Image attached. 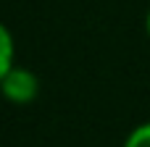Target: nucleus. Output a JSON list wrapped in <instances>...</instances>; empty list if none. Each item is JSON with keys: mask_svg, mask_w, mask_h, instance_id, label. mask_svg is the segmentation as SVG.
I'll return each mask as SVG.
<instances>
[{"mask_svg": "<svg viewBox=\"0 0 150 147\" xmlns=\"http://www.w3.org/2000/svg\"><path fill=\"white\" fill-rule=\"evenodd\" d=\"M121 147H150V121L137 124V126L124 137V145Z\"/></svg>", "mask_w": 150, "mask_h": 147, "instance_id": "3", "label": "nucleus"}, {"mask_svg": "<svg viewBox=\"0 0 150 147\" xmlns=\"http://www.w3.org/2000/svg\"><path fill=\"white\" fill-rule=\"evenodd\" d=\"M13 66H16V39L11 29L0 21V82Z\"/></svg>", "mask_w": 150, "mask_h": 147, "instance_id": "2", "label": "nucleus"}, {"mask_svg": "<svg viewBox=\"0 0 150 147\" xmlns=\"http://www.w3.org/2000/svg\"><path fill=\"white\" fill-rule=\"evenodd\" d=\"M0 95L13 103V105H29L37 100L40 95V76L32 71V68H24V66H13L3 82H0Z\"/></svg>", "mask_w": 150, "mask_h": 147, "instance_id": "1", "label": "nucleus"}, {"mask_svg": "<svg viewBox=\"0 0 150 147\" xmlns=\"http://www.w3.org/2000/svg\"><path fill=\"white\" fill-rule=\"evenodd\" d=\"M145 34H148V39H150V8H148V13H145Z\"/></svg>", "mask_w": 150, "mask_h": 147, "instance_id": "4", "label": "nucleus"}]
</instances>
